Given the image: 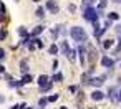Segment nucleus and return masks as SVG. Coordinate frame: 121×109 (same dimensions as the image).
Wrapping results in <instances>:
<instances>
[{
    "label": "nucleus",
    "mask_w": 121,
    "mask_h": 109,
    "mask_svg": "<svg viewBox=\"0 0 121 109\" xmlns=\"http://www.w3.org/2000/svg\"><path fill=\"white\" fill-rule=\"evenodd\" d=\"M70 36L75 40V41H78V43H86L88 41V35H86V32H85V28H81V27H71L70 28Z\"/></svg>",
    "instance_id": "nucleus-1"
},
{
    "label": "nucleus",
    "mask_w": 121,
    "mask_h": 109,
    "mask_svg": "<svg viewBox=\"0 0 121 109\" xmlns=\"http://www.w3.org/2000/svg\"><path fill=\"white\" fill-rule=\"evenodd\" d=\"M83 18H85L86 22L95 23V22L99 20V13L96 12V8H95L93 5H90V7H85V8H83Z\"/></svg>",
    "instance_id": "nucleus-2"
},
{
    "label": "nucleus",
    "mask_w": 121,
    "mask_h": 109,
    "mask_svg": "<svg viewBox=\"0 0 121 109\" xmlns=\"http://www.w3.org/2000/svg\"><path fill=\"white\" fill-rule=\"evenodd\" d=\"M45 8H47V10H50L53 15H56V13L60 12V7H58V4L55 2V0H48V2L45 4Z\"/></svg>",
    "instance_id": "nucleus-3"
},
{
    "label": "nucleus",
    "mask_w": 121,
    "mask_h": 109,
    "mask_svg": "<svg viewBox=\"0 0 121 109\" xmlns=\"http://www.w3.org/2000/svg\"><path fill=\"white\" fill-rule=\"evenodd\" d=\"M106 96L109 97V101L116 102V101H118V88H116V86H111V88L108 89V94H106Z\"/></svg>",
    "instance_id": "nucleus-4"
},
{
    "label": "nucleus",
    "mask_w": 121,
    "mask_h": 109,
    "mask_svg": "<svg viewBox=\"0 0 121 109\" xmlns=\"http://www.w3.org/2000/svg\"><path fill=\"white\" fill-rule=\"evenodd\" d=\"M101 65H103L104 68L111 69V68L114 66V60H113V58H109V56H103V58H101Z\"/></svg>",
    "instance_id": "nucleus-5"
},
{
    "label": "nucleus",
    "mask_w": 121,
    "mask_h": 109,
    "mask_svg": "<svg viewBox=\"0 0 121 109\" xmlns=\"http://www.w3.org/2000/svg\"><path fill=\"white\" fill-rule=\"evenodd\" d=\"M78 53H80V63H81V66L85 68V65H86V58H85V55H86V48L85 46H78Z\"/></svg>",
    "instance_id": "nucleus-6"
},
{
    "label": "nucleus",
    "mask_w": 121,
    "mask_h": 109,
    "mask_svg": "<svg viewBox=\"0 0 121 109\" xmlns=\"http://www.w3.org/2000/svg\"><path fill=\"white\" fill-rule=\"evenodd\" d=\"M43 30H45V27H43V25H37V27H35V28L32 30L30 36H32V38H35V36H38L40 33H43Z\"/></svg>",
    "instance_id": "nucleus-7"
},
{
    "label": "nucleus",
    "mask_w": 121,
    "mask_h": 109,
    "mask_svg": "<svg viewBox=\"0 0 121 109\" xmlns=\"http://www.w3.org/2000/svg\"><path fill=\"white\" fill-rule=\"evenodd\" d=\"M103 97H104V94H103L99 89H95V91L91 93V99H93V101H101Z\"/></svg>",
    "instance_id": "nucleus-8"
},
{
    "label": "nucleus",
    "mask_w": 121,
    "mask_h": 109,
    "mask_svg": "<svg viewBox=\"0 0 121 109\" xmlns=\"http://www.w3.org/2000/svg\"><path fill=\"white\" fill-rule=\"evenodd\" d=\"M88 48H90V51H88V53H90V61L95 63V60L98 58V53H96V50L93 48V45H88Z\"/></svg>",
    "instance_id": "nucleus-9"
},
{
    "label": "nucleus",
    "mask_w": 121,
    "mask_h": 109,
    "mask_svg": "<svg viewBox=\"0 0 121 109\" xmlns=\"http://www.w3.org/2000/svg\"><path fill=\"white\" fill-rule=\"evenodd\" d=\"M48 81H50V78H48L47 74H40V76H38V81H37V83H38V86H40V88H43V86H45V84H47Z\"/></svg>",
    "instance_id": "nucleus-10"
},
{
    "label": "nucleus",
    "mask_w": 121,
    "mask_h": 109,
    "mask_svg": "<svg viewBox=\"0 0 121 109\" xmlns=\"http://www.w3.org/2000/svg\"><path fill=\"white\" fill-rule=\"evenodd\" d=\"M103 83H104V81H103L101 78H91V79L88 81V84H91V86H96V88H99Z\"/></svg>",
    "instance_id": "nucleus-11"
},
{
    "label": "nucleus",
    "mask_w": 121,
    "mask_h": 109,
    "mask_svg": "<svg viewBox=\"0 0 121 109\" xmlns=\"http://www.w3.org/2000/svg\"><path fill=\"white\" fill-rule=\"evenodd\" d=\"M50 81H52V83H60V81H63V74H61L60 71H56V73L50 78Z\"/></svg>",
    "instance_id": "nucleus-12"
},
{
    "label": "nucleus",
    "mask_w": 121,
    "mask_h": 109,
    "mask_svg": "<svg viewBox=\"0 0 121 109\" xmlns=\"http://www.w3.org/2000/svg\"><path fill=\"white\" fill-rule=\"evenodd\" d=\"M20 71H22V74L28 73V61L27 60H22L20 61Z\"/></svg>",
    "instance_id": "nucleus-13"
},
{
    "label": "nucleus",
    "mask_w": 121,
    "mask_h": 109,
    "mask_svg": "<svg viewBox=\"0 0 121 109\" xmlns=\"http://www.w3.org/2000/svg\"><path fill=\"white\" fill-rule=\"evenodd\" d=\"M32 81H33V76H32V74H28V73H25V74L22 76V83H23V84H30Z\"/></svg>",
    "instance_id": "nucleus-14"
},
{
    "label": "nucleus",
    "mask_w": 121,
    "mask_h": 109,
    "mask_svg": "<svg viewBox=\"0 0 121 109\" xmlns=\"http://www.w3.org/2000/svg\"><path fill=\"white\" fill-rule=\"evenodd\" d=\"M60 48H61V51H63V55H68L70 53V46H68V41H61V45H60Z\"/></svg>",
    "instance_id": "nucleus-15"
},
{
    "label": "nucleus",
    "mask_w": 121,
    "mask_h": 109,
    "mask_svg": "<svg viewBox=\"0 0 121 109\" xmlns=\"http://www.w3.org/2000/svg\"><path fill=\"white\" fill-rule=\"evenodd\" d=\"M113 45H114V40H111V38H108V40L103 41V48H104V50H109Z\"/></svg>",
    "instance_id": "nucleus-16"
},
{
    "label": "nucleus",
    "mask_w": 121,
    "mask_h": 109,
    "mask_svg": "<svg viewBox=\"0 0 121 109\" xmlns=\"http://www.w3.org/2000/svg\"><path fill=\"white\" fill-rule=\"evenodd\" d=\"M47 104H48V99H47L45 96L38 99V107H40V109H45V107H47Z\"/></svg>",
    "instance_id": "nucleus-17"
},
{
    "label": "nucleus",
    "mask_w": 121,
    "mask_h": 109,
    "mask_svg": "<svg viewBox=\"0 0 121 109\" xmlns=\"http://www.w3.org/2000/svg\"><path fill=\"white\" fill-rule=\"evenodd\" d=\"M35 15H37L38 18H43V17H45V8H43V7H38V8L35 10Z\"/></svg>",
    "instance_id": "nucleus-18"
},
{
    "label": "nucleus",
    "mask_w": 121,
    "mask_h": 109,
    "mask_svg": "<svg viewBox=\"0 0 121 109\" xmlns=\"http://www.w3.org/2000/svg\"><path fill=\"white\" fill-rule=\"evenodd\" d=\"M52 86H53V83H52V81H48V83H47V84H45L43 88H40V91H42V93L45 94V93H48V91L52 89Z\"/></svg>",
    "instance_id": "nucleus-19"
},
{
    "label": "nucleus",
    "mask_w": 121,
    "mask_h": 109,
    "mask_svg": "<svg viewBox=\"0 0 121 109\" xmlns=\"http://www.w3.org/2000/svg\"><path fill=\"white\" fill-rule=\"evenodd\" d=\"M106 18H108V20H111V22H114V20H118V18H119V15H118L116 12H109Z\"/></svg>",
    "instance_id": "nucleus-20"
},
{
    "label": "nucleus",
    "mask_w": 121,
    "mask_h": 109,
    "mask_svg": "<svg viewBox=\"0 0 121 109\" xmlns=\"http://www.w3.org/2000/svg\"><path fill=\"white\" fill-rule=\"evenodd\" d=\"M18 35H20L22 38H25V36H28L30 33L27 32V28H25V27H20V28H18Z\"/></svg>",
    "instance_id": "nucleus-21"
},
{
    "label": "nucleus",
    "mask_w": 121,
    "mask_h": 109,
    "mask_svg": "<svg viewBox=\"0 0 121 109\" xmlns=\"http://www.w3.org/2000/svg\"><path fill=\"white\" fill-rule=\"evenodd\" d=\"M48 53H50V55H56V53H58V46H56V43H53V45L48 48Z\"/></svg>",
    "instance_id": "nucleus-22"
},
{
    "label": "nucleus",
    "mask_w": 121,
    "mask_h": 109,
    "mask_svg": "<svg viewBox=\"0 0 121 109\" xmlns=\"http://www.w3.org/2000/svg\"><path fill=\"white\" fill-rule=\"evenodd\" d=\"M93 2H95V0H83V2H81V8H85V7H90V5H93Z\"/></svg>",
    "instance_id": "nucleus-23"
},
{
    "label": "nucleus",
    "mask_w": 121,
    "mask_h": 109,
    "mask_svg": "<svg viewBox=\"0 0 121 109\" xmlns=\"http://www.w3.org/2000/svg\"><path fill=\"white\" fill-rule=\"evenodd\" d=\"M58 97H60L58 94H52V96H48L47 99H48V102H55V101H58Z\"/></svg>",
    "instance_id": "nucleus-24"
},
{
    "label": "nucleus",
    "mask_w": 121,
    "mask_h": 109,
    "mask_svg": "<svg viewBox=\"0 0 121 109\" xmlns=\"http://www.w3.org/2000/svg\"><path fill=\"white\" fill-rule=\"evenodd\" d=\"M25 106H27V104H25V102H22V104H15V106H12L10 109H23Z\"/></svg>",
    "instance_id": "nucleus-25"
},
{
    "label": "nucleus",
    "mask_w": 121,
    "mask_h": 109,
    "mask_svg": "<svg viewBox=\"0 0 121 109\" xmlns=\"http://www.w3.org/2000/svg\"><path fill=\"white\" fill-rule=\"evenodd\" d=\"M58 66H60L58 60H53V71H56V69H58Z\"/></svg>",
    "instance_id": "nucleus-26"
},
{
    "label": "nucleus",
    "mask_w": 121,
    "mask_h": 109,
    "mask_svg": "<svg viewBox=\"0 0 121 109\" xmlns=\"http://www.w3.org/2000/svg\"><path fill=\"white\" fill-rule=\"evenodd\" d=\"M5 36H7V32L5 30H0V40H4Z\"/></svg>",
    "instance_id": "nucleus-27"
},
{
    "label": "nucleus",
    "mask_w": 121,
    "mask_h": 109,
    "mask_svg": "<svg viewBox=\"0 0 121 109\" xmlns=\"http://www.w3.org/2000/svg\"><path fill=\"white\" fill-rule=\"evenodd\" d=\"M4 58H5V50L0 48V60H4Z\"/></svg>",
    "instance_id": "nucleus-28"
},
{
    "label": "nucleus",
    "mask_w": 121,
    "mask_h": 109,
    "mask_svg": "<svg viewBox=\"0 0 121 109\" xmlns=\"http://www.w3.org/2000/svg\"><path fill=\"white\" fill-rule=\"evenodd\" d=\"M68 10H70V12H75V10H76V7H75L73 4H70V5H68Z\"/></svg>",
    "instance_id": "nucleus-29"
},
{
    "label": "nucleus",
    "mask_w": 121,
    "mask_h": 109,
    "mask_svg": "<svg viewBox=\"0 0 121 109\" xmlns=\"http://www.w3.org/2000/svg\"><path fill=\"white\" fill-rule=\"evenodd\" d=\"M68 91H70V93H73V94H75V93H76V86H70V88H68Z\"/></svg>",
    "instance_id": "nucleus-30"
},
{
    "label": "nucleus",
    "mask_w": 121,
    "mask_h": 109,
    "mask_svg": "<svg viewBox=\"0 0 121 109\" xmlns=\"http://www.w3.org/2000/svg\"><path fill=\"white\" fill-rule=\"evenodd\" d=\"M5 73V66L4 65H0V74H4Z\"/></svg>",
    "instance_id": "nucleus-31"
},
{
    "label": "nucleus",
    "mask_w": 121,
    "mask_h": 109,
    "mask_svg": "<svg viewBox=\"0 0 121 109\" xmlns=\"http://www.w3.org/2000/svg\"><path fill=\"white\" fill-rule=\"evenodd\" d=\"M2 102H5V96H4V94H0V104H2Z\"/></svg>",
    "instance_id": "nucleus-32"
},
{
    "label": "nucleus",
    "mask_w": 121,
    "mask_h": 109,
    "mask_svg": "<svg viewBox=\"0 0 121 109\" xmlns=\"http://www.w3.org/2000/svg\"><path fill=\"white\" fill-rule=\"evenodd\" d=\"M118 101H121V89H118Z\"/></svg>",
    "instance_id": "nucleus-33"
},
{
    "label": "nucleus",
    "mask_w": 121,
    "mask_h": 109,
    "mask_svg": "<svg viewBox=\"0 0 121 109\" xmlns=\"http://www.w3.org/2000/svg\"><path fill=\"white\" fill-rule=\"evenodd\" d=\"M113 4H121V0H111Z\"/></svg>",
    "instance_id": "nucleus-34"
},
{
    "label": "nucleus",
    "mask_w": 121,
    "mask_h": 109,
    "mask_svg": "<svg viewBox=\"0 0 121 109\" xmlns=\"http://www.w3.org/2000/svg\"><path fill=\"white\" fill-rule=\"evenodd\" d=\"M23 109H33V107H30V106H25V107H23Z\"/></svg>",
    "instance_id": "nucleus-35"
},
{
    "label": "nucleus",
    "mask_w": 121,
    "mask_h": 109,
    "mask_svg": "<svg viewBox=\"0 0 121 109\" xmlns=\"http://www.w3.org/2000/svg\"><path fill=\"white\" fill-rule=\"evenodd\" d=\"M60 109H68V107H66V106H61V107H60Z\"/></svg>",
    "instance_id": "nucleus-36"
},
{
    "label": "nucleus",
    "mask_w": 121,
    "mask_h": 109,
    "mask_svg": "<svg viewBox=\"0 0 121 109\" xmlns=\"http://www.w3.org/2000/svg\"><path fill=\"white\" fill-rule=\"evenodd\" d=\"M33 2H37V4H38V2H40V0H33Z\"/></svg>",
    "instance_id": "nucleus-37"
},
{
    "label": "nucleus",
    "mask_w": 121,
    "mask_h": 109,
    "mask_svg": "<svg viewBox=\"0 0 121 109\" xmlns=\"http://www.w3.org/2000/svg\"><path fill=\"white\" fill-rule=\"evenodd\" d=\"M15 2H20V0H15Z\"/></svg>",
    "instance_id": "nucleus-38"
},
{
    "label": "nucleus",
    "mask_w": 121,
    "mask_h": 109,
    "mask_svg": "<svg viewBox=\"0 0 121 109\" xmlns=\"http://www.w3.org/2000/svg\"><path fill=\"white\" fill-rule=\"evenodd\" d=\"M90 109H91V107H90Z\"/></svg>",
    "instance_id": "nucleus-39"
}]
</instances>
